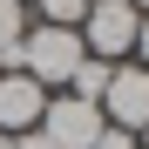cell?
<instances>
[{
    "label": "cell",
    "mask_w": 149,
    "mask_h": 149,
    "mask_svg": "<svg viewBox=\"0 0 149 149\" xmlns=\"http://www.w3.org/2000/svg\"><path fill=\"white\" fill-rule=\"evenodd\" d=\"M136 54H142L136 68H149V14H142V27H136Z\"/></svg>",
    "instance_id": "cell-10"
},
{
    "label": "cell",
    "mask_w": 149,
    "mask_h": 149,
    "mask_svg": "<svg viewBox=\"0 0 149 149\" xmlns=\"http://www.w3.org/2000/svg\"><path fill=\"white\" fill-rule=\"evenodd\" d=\"M136 27H142V14L129 7V0H88V20H81V47L95 61H122L136 47Z\"/></svg>",
    "instance_id": "cell-2"
},
{
    "label": "cell",
    "mask_w": 149,
    "mask_h": 149,
    "mask_svg": "<svg viewBox=\"0 0 149 149\" xmlns=\"http://www.w3.org/2000/svg\"><path fill=\"white\" fill-rule=\"evenodd\" d=\"M0 149H14V136H0Z\"/></svg>",
    "instance_id": "cell-12"
},
{
    "label": "cell",
    "mask_w": 149,
    "mask_h": 149,
    "mask_svg": "<svg viewBox=\"0 0 149 149\" xmlns=\"http://www.w3.org/2000/svg\"><path fill=\"white\" fill-rule=\"evenodd\" d=\"M102 122L109 129H129V136H142L149 129V68H129V61H115V74H109V88H102Z\"/></svg>",
    "instance_id": "cell-4"
},
{
    "label": "cell",
    "mask_w": 149,
    "mask_h": 149,
    "mask_svg": "<svg viewBox=\"0 0 149 149\" xmlns=\"http://www.w3.org/2000/svg\"><path fill=\"white\" fill-rule=\"evenodd\" d=\"M41 14H47V27H74V34H81L88 0H41Z\"/></svg>",
    "instance_id": "cell-8"
},
{
    "label": "cell",
    "mask_w": 149,
    "mask_h": 149,
    "mask_svg": "<svg viewBox=\"0 0 149 149\" xmlns=\"http://www.w3.org/2000/svg\"><path fill=\"white\" fill-rule=\"evenodd\" d=\"M109 74H115V61H95V54H81V68L68 74V95H81V102H102Z\"/></svg>",
    "instance_id": "cell-7"
},
{
    "label": "cell",
    "mask_w": 149,
    "mask_h": 149,
    "mask_svg": "<svg viewBox=\"0 0 149 149\" xmlns=\"http://www.w3.org/2000/svg\"><path fill=\"white\" fill-rule=\"evenodd\" d=\"M47 109V88L27 74H0V136H27Z\"/></svg>",
    "instance_id": "cell-5"
},
{
    "label": "cell",
    "mask_w": 149,
    "mask_h": 149,
    "mask_svg": "<svg viewBox=\"0 0 149 149\" xmlns=\"http://www.w3.org/2000/svg\"><path fill=\"white\" fill-rule=\"evenodd\" d=\"M129 7H136V14H149V0H129Z\"/></svg>",
    "instance_id": "cell-11"
},
{
    "label": "cell",
    "mask_w": 149,
    "mask_h": 149,
    "mask_svg": "<svg viewBox=\"0 0 149 149\" xmlns=\"http://www.w3.org/2000/svg\"><path fill=\"white\" fill-rule=\"evenodd\" d=\"M81 34L74 27H27L20 34V47H14V74H27V81H41L47 95L54 88H68V74L81 68Z\"/></svg>",
    "instance_id": "cell-1"
},
{
    "label": "cell",
    "mask_w": 149,
    "mask_h": 149,
    "mask_svg": "<svg viewBox=\"0 0 149 149\" xmlns=\"http://www.w3.org/2000/svg\"><path fill=\"white\" fill-rule=\"evenodd\" d=\"M34 129L47 136V149H95V136H102L109 122H102L95 102H81V95H47V109H41Z\"/></svg>",
    "instance_id": "cell-3"
},
{
    "label": "cell",
    "mask_w": 149,
    "mask_h": 149,
    "mask_svg": "<svg viewBox=\"0 0 149 149\" xmlns=\"http://www.w3.org/2000/svg\"><path fill=\"white\" fill-rule=\"evenodd\" d=\"M20 34H27V0H0V74H14Z\"/></svg>",
    "instance_id": "cell-6"
},
{
    "label": "cell",
    "mask_w": 149,
    "mask_h": 149,
    "mask_svg": "<svg viewBox=\"0 0 149 149\" xmlns=\"http://www.w3.org/2000/svg\"><path fill=\"white\" fill-rule=\"evenodd\" d=\"M95 149H136V136H129V129H102V136H95Z\"/></svg>",
    "instance_id": "cell-9"
}]
</instances>
